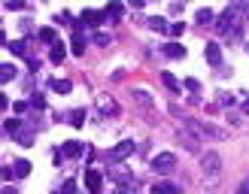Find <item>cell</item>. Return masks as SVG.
I'll list each match as a JSON object with an SVG mask.
<instances>
[{
	"instance_id": "cell-1",
	"label": "cell",
	"mask_w": 249,
	"mask_h": 194,
	"mask_svg": "<svg viewBox=\"0 0 249 194\" xmlns=\"http://www.w3.org/2000/svg\"><path fill=\"white\" fill-rule=\"evenodd\" d=\"M249 21V3L237 0V3H228V9L222 12V18L216 21V31L219 33H231V36H240V28Z\"/></svg>"
},
{
	"instance_id": "cell-2",
	"label": "cell",
	"mask_w": 249,
	"mask_h": 194,
	"mask_svg": "<svg viewBox=\"0 0 249 194\" xmlns=\"http://www.w3.org/2000/svg\"><path fill=\"white\" fill-rule=\"evenodd\" d=\"M173 167H177V155H173V152H158L152 158V170H155V173H170Z\"/></svg>"
},
{
	"instance_id": "cell-3",
	"label": "cell",
	"mask_w": 249,
	"mask_h": 194,
	"mask_svg": "<svg viewBox=\"0 0 249 194\" xmlns=\"http://www.w3.org/2000/svg\"><path fill=\"white\" fill-rule=\"evenodd\" d=\"M201 167H204V173L216 176L219 170H222V158H219L216 152H204V155H201Z\"/></svg>"
},
{
	"instance_id": "cell-4",
	"label": "cell",
	"mask_w": 249,
	"mask_h": 194,
	"mask_svg": "<svg viewBox=\"0 0 249 194\" xmlns=\"http://www.w3.org/2000/svg\"><path fill=\"white\" fill-rule=\"evenodd\" d=\"M131 152H134V143H131V140H122L116 149H109L107 158H109V161H124V158H128Z\"/></svg>"
},
{
	"instance_id": "cell-5",
	"label": "cell",
	"mask_w": 249,
	"mask_h": 194,
	"mask_svg": "<svg viewBox=\"0 0 249 194\" xmlns=\"http://www.w3.org/2000/svg\"><path fill=\"white\" fill-rule=\"evenodd\" d=\"M101 170H85V188H89V194H101Z\"/></svg>"
},
{
	"instance_id": "cell-6",
	"label": "cell",
	"mask_w": 249,
	"mask_h": 194,
	"mask_svg": "<svg viewBox=\"0 0 249 194\" xmlns=\"http://www.w3.org/2000/svg\"><path fill=\"white\" fill-rule=\"evenodd\" d=\"M107 18V12H97V9H82V16H79V21H85L89 28H94V24H101Z\"/></svg>"
},
{
	"instance_id": "cell-7",
	"label": "cell",
	"mask_w": 249,
	"mask_h": 194,
	"mask_svg": "<svg viewBox=\"0 0 249 194\" xmlns=\"http://www.w3.org/2000/svg\"><path fill=\"white\" fill-rule=\"evenodd\" d=\"M79 155H82V143L67 140L64 146H61V158H79Z\"/></svg>"
},
{
	"instance_id": "cell-8",
	"label": "cell",
	"mask_w": 249,
	"mask_h": 194,
	"mask_svg": "<svg viewBox=\"0 0 249 194\" xmlns=\"http://www.w3.org/2000/svg\"><path fill=\"white\" fill-rule=\"evenodd\" d=\"M204 48H207V61H210L213 67H219V64H222V46H219V43H207Z\"/></svg>"
},
{
	"instance_id": "cell-9",
	"label": "cell",
	"mask_w": 249,
	"mask_h": 194,
	"mask_svg": "<svg viewBox=\"0 0 249 194\" xmlns=\"http://www.w3.org/2000/svg\"><path fill=\"white\" fill-rule=\"evenodd\" d=\"M97 109H101L104 115H116V109H119V106H116V103L104 94V97H97Z\"/></svg>"
},
{
	"instance_id": "cell-10",
	"label": "cell",
	"mask_w": 249,
	"mask_h": 194,
	"mask_svg": "<svg viewBox=\"0 0 249 194\" xmlns=\"http://www.w3.org/2000/svg\"><path fill=\"white\" fill-rule=\"evenodd\" d=\"M152 194H179V188L173 182H155L152 185Z\"/></svg>"
},
{
	"instance_id": "cell-11",
	"label": "cell",
	"mask_w": 249,
	"mask_h": 194,
	"mask_svg": "<svg viewBox=\"0 0 249 194\" xmlns=\"http://www.w3.org/2000/svg\"><path fill=\"white\" fill-rule=\"evenodd\" d=\"M195 21L201 24V28H207V24H213V9H207V6H204V9H197V12H195Z\"/></svg>"
},
{
	"instance_id": "cell-12",
	"label": "cell",
	"mask_w": 249,
	"mask_h": 194,
	"mask_svg": "<svg viewBox=\"0 0 249 194\" xmlns=\"http://www.w3.org/2000/svg\"><path fill=\"white\" fill-rule=\"evenodd\" d=\"M146 24H149V28H152V31H158V33H167V31H170V24H167V18H161V16H155V18H149Z\"/></svg>"
},
{
	"instance_id": "cell-13",
	"label": "cell",
	"mask_w": 249,
	"mask_h": 194,
	"mask_svg": "<svg viewBox=\"0 0 249 194\" xmlns=\"http://www.w3.org/2000/svg\"><path fill=\"white\" fill-rule=\"evenodd\" d=\"M164 55L167 58H185V48H182V43H167L164 46Z\"/></svg>"
},
{
	"instance_id": "cell-14",
	"label": "cell",
	"mask_w": 249,
	"mask_h": 194,
	"mask_svg": "<svg viewBox=\"0 0 249 194\" xmlns=\"http://www.w3.org/2000/svg\"><path fill=\"white\" fill-rule=\"evenodd\" d=\"M16 73H18V70L12 67V64H3V67H0V82H3V85L12 82V79H16Z\"/></svg>"
},
{
	"instance_id": "cell-15",
	"label": "cell",
	"mask_w": 249,
	"mask_h": 194,
	"mask_svg": "<svg viewBox=\"0 0 249 194\" xmlns=\"http://www.w3.org/2000/svg\"><path fill=\"white\" fill-rule=\"evenodd\" d=\"M3 130L12 133V137H18V133H21V121H18V118H6V121H3Z\"/></svg>"
},
{
	"instance_id": "cell-16",
	"label": "cell",
	"mask_w": 249,
	"mask_h": 194,
	"mask_svg": "<svg viewBox=\"0 0 249 194\" xmlns=\"http://www.w3.org/2000/svg\"><path fill=\"white\" fill-rule=\"evenodd\" d=\"M12 170H16V176H18V179H24V176H28V173H31V164H28V161H24V158H18V161H16V164H12Z\"/></svg>"
},
{
	"instance_id": "cell-17",
	"label": "cell",
	"mask_w": 249,
	"mask_h": 194,
	"mask_svg": "<svg viewBox=\"0 0 249 194\" xmlns=\"http://www.w3.org/2000/svg\"><path fill=\"white\" fill-rule=\"evenodd\" d=\"M40 40H43V43H49V46H55V43H58L55 28H43V31H40Z\"/></svg>"
},
{
	"instance_id": "cell-18",
	"label": "cell",
	"mask_w": 249,
	"mask_h": 194,
	"mask_svg": "<svg viewBox=\"0 0 249 194\" xmlns=\"http://www.w3.org/2000/svg\"><path fill=\"white\" fill-rule=\"evenodd\" d=\"M70 88H73V85H70L67 79H52V91H58V94H70Z\"/></svg>"
},
{
	"instance_id": "cell-19",
	"label": "cell",
	"mask_w": 249,
	"mask_h": 194,
	"mask_svg": "<svg viewBox=\"0 0 249 194\" xmlns=\"http://www.w3.org/2000/svg\"><path fill=\"white\" fill-rule=\"evenodd\" d=\"M70 48H73V55H82V52H85V40H82V33H73Z\"/></svg>"
},
{
	"instance_id": "cell-20",
	"label": "cell",
	"mask_w": 249,
	"mask_h": 194,
	"mask_svg": "<svg viewBox=\"0 0 249 194\" xmlns=\"http://www.w3.org/2000/svg\"><path fill=\"white\" fill-rule=\"evenodd\" d=\"M82 121H85V109H73V113H70V125L82 128Z\"/></svg>"
},
{
	"instance_id": "cell-21",
	"label": "cell",
	"mask_w": 249,
	"mask_h": 194,
	"mask_svg": "<svg viewBox=\"0 0 249 194\" xmlns=\"http://www.w3.org/2000/svg\"><path fill=\"white\" fill-rule=\"evenodd\" d=\"M122 12H124V9H122V3H109V6H107V16L113 18V21H119V18H122Z\"/></svg>"
},
{
	"instance_id": "cell-22",
	"label": "cell",
	"mask_w": 249,
	"mask_h": 194,
	"mask_svg": "<svg viewBox=\"0 0 249 194\" xmlns=\"http://www.w3.org/2000/svg\"><path fill=\"white\" fill-rule=\"evenodd\" d=\"M161 79H164V85H167L170 91H179V79L173 76V73H164V76H161Z\"/></svg>"
},
{
	"instance_id": "cell-23",
	"label": "cell",
	"mask_w": 249,
	"mask_h": 194,
	"mask_svg": "<svg viewBox=\"0 0 249 194\" xmlns=\"http://www.w3.org/2000/svg\"><path fill=\"white\" fill-rule=\"evenodd\" d=\"M64 55H67V52H64V46L55 43V46H52V61H55V64H61V61H64Z\"/></svg>"
},
{
	"instance_id": "cell-24",
	"label": "cell",
	"mask_w": 249,
	"mask_h": 194,
	"mask_svg": "<svg viewBox=\"0 0 249 194\" xmlns=\"http://www.w3.org/2000/svg\"><path fill=\"white\" fill-rule=\"evenodd\" d=\"M6 48H9L12 55H24V52H28V48H24V43H21V40H12V43H9Z\"/></svg>"
},
{
	"instance_id": "cell-25",
	"label": "cell",
	"mask_w": 249,
	"mask_h": 194,
	"mask_svg": "<svg viewBox=\"0 0 249 194\" xmlns=\"http://www.w3.org/2000/svg\"><path fill=\"white\" fill-rule=\"evenodd\" d=\"M182 85H185V88H189V91H192V94H197V91H201V82H197V79H195V76H189V79H185V82H182Z\"/></svg>"
},
{
	"instance_id": "cell-26",
	"label": "cell",
	"mask_w": 249,
	"mask_h": 194,
	"mask_svg": "<svg viewBox=\"0 0 249 194\" xmlns=\"http://www.w3.org/2000/svg\"><path fill=\"white\" fill-rule=\"evenodd\" d=\"M16 140H18L21 146H31V143H34V133H31V130H21V133H18Z\"/></svg>"
},
{
	"instance_id": "cell-27",
	"label": "cell",
	"mask_w": 249,
	"mask_h": 194,
	"mask_svg": "<svg viewBox=\"0 0 249 194\" xmlns=\"http://www.w3.org/2000/svg\"><path fill=\"white\" fill-rule=\"evenodd\" d=\"M61 194H76V182H73V179H67L64 185H61Z\"/></svg>"
},
{
	"instance_id": "cell-28",
	"label": "cell",
	"mask_w": 249,
	"mask_h": 194,
	"mask_svg": "<svg viewBox=\"0 0 249 194\" xmlns=\"http://www.w3.org/2000/svg\"><path fill=\"white\" fill-rule=\"evenodd\" d=\"M182 31H185V24L177 21V24H170V31H167V33H170V36H182Z\"/></svg>"
},
{
	"instance_id": "cell-29",
	"label": "cell",
	"mask_w": 249,
	"mask_h": 194,
	"mask_svg": "<svg viewBox=\"0 0 249 194\" xmlns=\"http://www.w3.org/2000/svg\"><path fill=\"white\" fill-rule=\"evenodd\" d=\"M116 194H134V182H122L116 188Z\"/></svg>"
},
{
	"instance_id": "cell-30",
	"label": "cell",
	"mask_w": 249,
	"mask_h": 194,
	"mask_svg": "<svg viewBox=\"0 0 249 194\" xmlns=\"http://www.w3.org/2000/svg\"><path fill=\"white\" fill-rule=\"evenodd\" d=\"M3 9H24V3H21V0H6Z\"/></svg>"
},
{
	"instance_id": "cell-31",
	"label": "cell",
	"mask_w": 249,
	"mask_h": 194,
	"mask_svg": "<svg viewBox=\"0 0 249 194\" xmlns=\"http://www.w3.org/2000/svg\"><path fill=\"white\" fill-rule=\"evenodd\" d=\"M231 103H234L231 94H219V106H231Z\"/></svg>"
},
{
	"instance_id": "cell-32",
	"label": "cell",
	"mask_w": 249,
	"mask_h": 194,
	"mask_svg": "<svg viewBox=\"0 0 249 194\" xmlns=\"http://www.w3.org/2000/svg\"><path fill=\"white\" fill-rule=\"evenodd\" d=\"M94 43H97V46H107V43H109V33H97Z\"/></svg>"
},
{
	"instance_id": "cell-33",
	"label": "cell",
	"mask_w": 249,
	"mask_h": 194,
	"mask_svg": "<svg viewBox=\"0 0 249 194\" xmlns=\"http://www.w3.org/2000/svg\"><path fill=\"white\" fill-rule=\"evenodd\" d=\"M237 194H249V179H246V182H243V185L237 188Z\"/></svg>"
},
{
	"instance_id": "cell-34",
	"label": "cell",
	"mask_w": 249,
	"mask_h": 194,
	"mask_svg": "<svg viewBox=\"0 0 249 194\" xmlns=\"http://www.w3.org/2000/svg\"><path fill=\"white\" fill-rule=\"evenodd\" d=\"M3 194H18V191H16V188H9V185H6V188H3Z\"/></svg>"
},
{
	"instance_id": "cell-35",
	"label": "cell",
	"mask_w": 249,
	"mask_h": 194,
	"mask_svg": "<svg viewBox=\"0 0 249 194\" xmlns=\"http://www.w3.org/2000/svg\"><path fill=\"white\" fill-rule=\"evenodd\" d=\"M243 113H249V100H246V103H243Z\"/></svg>"
}]
</instances>
